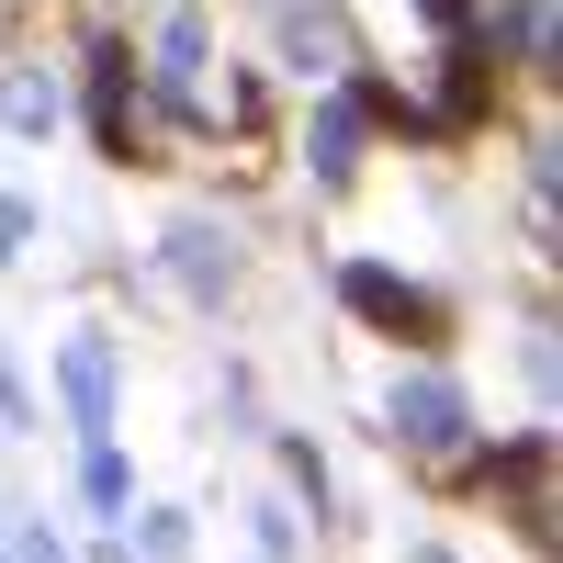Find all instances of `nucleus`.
Returning <instances> with one entry per match:
<instances>
[{"instance_id": "6e6552de", "label": "nucleus", "mask_w": 563, "mask_h": 563, "mask_svg": "<svg viewBox=\"0 0 563 563\" xmlns=\"http://www.w3.org/2000/svg\"><path fill=\"white\" fill-rule=\"evenodd\" d=\"M23 563H68V552H57V541H45V530H34V541H23Z\"/></svg>"}, {"instance_id": "20e7f679", "label": "nucleus", "mask_w": 563, "mask_h": 563, "mask_svg": "<svg viewBox=\"0 0 563 563\" xmlns=\"http://www.w3.org/2000/svg\"><path fill=\"white\" fill-rule=\"evenodd\" d=\"M462 417L474 406H462L451 384H395V440L406 451H462Z\"/></svg>"}, {"instance_id": "f257e3e1", "label": "nucleus", "mask_w": 563, "mask_h": 563, "mask_svg": "<svg viewBox=\"0 0 563 563\" xmlns=\"http://www.w3.org/2000/svg\"><path fill=\"white\" fill-rule=\"evenodd\" d=\"M339 305H350L361 327H384L395 350H451V305L417 294V282H395L384 260H350V271H339Z\"/></svg>"}, {"instance_id": "39448f33", "label": "nucleus", "mask_w": 563, "mask_h": 563, "mask_svg": "<svg viewBox=\"0 0 563 563\" xmlns=\"http://www.w3.org/2000/svg\"><path fill=\"white\" fill-rule=\"evenodd\" d=\"M57 384H68V406H79V429H102V417H113V350H102V339H68Z\"/></svg>"}, {"instance_id": "0eeeda50", "label": "nucleus", "mask_w": 563, "mask_h": 563, "mask_svg": "<svg viewBox=\"0 0 563 563\" xmlns=\"http://www.w3.org/2000/svg\"><path fill=\"white\" fill-rule=\"evenodd\" d=\"M0 113H12L23 135H45V124H57V79H23L12 68V79H0Z\"/></svg>"}, {"instance_id": "f03ea898", "label": "nucleus", "mask_w": 563, "mask_h": 563, "mask_svg": "<svg viewBox=\"0 0 563 563\" xmlns=\"http://www.w3.org/2000/svg\"><path fill=\"white\" fill-rule=\"evenodd\" d=\"M462 485H474V496H496L519 541H552V440H541V429H519V440L474 451V474H462Z\"/></svg>"}, {"instance_id": "423d86ee", "label": "nucleus", "mask_w": 563, "mask_h": 563, "mask_svg": "<svg viewBox=\"0 0 563 563\" xmlns=\"http://www.w3.org/2000/svg\"><path fill=\"white\" fill-rule=\"evenodd\" d=\"M305 158H316V180L339 192V180L361 169V102H327L316 124H305Z\"/></svg>"}, {"instance_id": "7ed1b4c3", "label": "nucleus", "mask_w": 563, "mask_h": 563, "mask_svg": "<svg viewBox=\"0 0 563 563\" xmlns=\"http://www.w3.org/2000/svg\"><path fill=\"white\" fill-rule=\"evenodd\" d=\"M90 135H102L113 169H158V113H147V90H135L124 45H90Z\"/></svg>"}]
</instances>
